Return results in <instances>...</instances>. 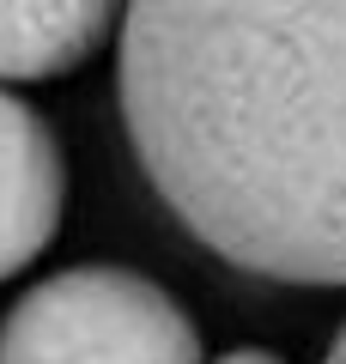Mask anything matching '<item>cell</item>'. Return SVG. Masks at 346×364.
<instances>
[{"label": "cell", "mask_w": 346, "mask_h": 364, "mask_svg": "<svg viewBox=\"0 0 346 364\" xmlns=\"http://www.w3.org/2000/svg\"><path fill=\"white\" fill-rule=\"evenodd\" d=\"M110 18L91 0H0V85L73 73L110 37Z\"/></svg>", "instance_id": "4"}, {"label": "cell", "mask_w": 346, "mask_h": 364, "mask_svg": "<svg viewBox=\"0 0 346 364\" xmlns=\"http://www.w3.org/2000/svg\"><path fill=\"white\" fill-rule=\"evenodd\" d=\"M322 364H346V328L334 334V346H328V358H322Z\"/></svg>", "instance_id": "6"}, {"label": "cell", "mask_w": 346, "mask_h": 364, "mask_svg": "<svg viewBox=\"0 0 346 364\" xmlns=\"http://www.w3.org/2000/svg\"><path fill=\"white\" fill-rule=\"evenodd\" d=\"M67 158L49 116L0 85V279L25 273L61 231Z\"/></svg>", "instance_id": "3"}, {"label": "cell", "mask_w": 346, "mask_h": 364, "mask_svg": "<svg viewBox=\"0 0 346 364\" xmlns=\"http://www.w3.org/2000/svg\"><path fill=\"white\" fill-rule=\"evenodd\" d=\"M213 364H285L280 352H268V346H237V352H219Z\"/></svg>", "instance_id": "5"}, {"label": "cell", "mask_w": 346, "mask_h": 364, "mask_svg": "<svg viewBox=\"0 0 346 364\" xmlns=\"http://www.w3.org/2000/svg\"><path fill=\"white\" fill-rule=\"evenodd\" d=\"M115 85L152 195L201 249L346 286V6H128Z\"/></svg>", "instance_id": "1"}, {"label": "cell", "mask_w": 346, "mask_h": 364, "mask_svg": "<svg viewBox=\"0 0 346 364\" xmlns=\"http://www.w3.org/2000/svg\"><path fill=\"white\" fill-rule=\"evenodd\" d=\"M0 364H201L194 316L115 261L61 267L0 316Z\"/></svg>", "instance_id": "2"}]
</instances>
